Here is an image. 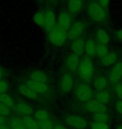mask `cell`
Wrapping results in <instances>:
<instances>
[{
	"mask_svg": "<svg viewBox=\"0 0 122 129\" xmlns=\"http://www.w3.org/2000/svg\"><path fill=\"white\" fill-rule=\"evenodd\" d=\"M95 71V66L91 58L86 55L80 60L79 68H78L76 72L81 81L85 82L93 81Z\"/></svg>",
	"mask_w": 122,
	"mask_h": 129,
	"instance_id": "obj_1",
	"label": "cell"
},
{
	"mask_svg": "<svg viewBox=\"0 0 122 129\" xmlns=\"http://www.w3.org/2000/svg\"><path fill=\"white\" fill-rule=\"evenodd\" d=\"M48 39L51 45L55 47H62L68 39V33L67 30L56 24V26L48 33Z\"/></svg>",
	"mask_w": 122,
	"mask_h": 129,
	"instance_id": "obj_2",
	"label": "cell"
},
{
	"mask_svg": "<svg viewBox=\"0 0 122 129\" xmlns=\"http://www.w3.org/2000/svg\"><path fill=\"white\" fill-rule=\"evenodd\" d=\"M87 14L93 22L102 23L106 19V11L98 2H91L88 5Z\"/></svg>",
	"mask_w": 122,
	"mask_h": 129,
	"instance_id": "obj_3",
	"label": "cell"
},
{
	"mask_svg": "<svg viewBox=\"0 0 122 129\" xmlns=\"http://www.w3.org/2000/svg\"><path fill=\"white\" fill-rule=\"evenodd\" d=\"M75 96L81 102H87L94 96L92 87L88 84H80L75 90Z\"/></svg>",
	"mask_w": 122,
	"mask_h": 129,
	"instance_id": "obj_4",
	"label": "cell"
},
{
	"mask_svg": "<svg viewBox=\"0 0 122 129\" xmlns=\"http://www.w3.org/2000/svg\"><path fill=\"white\" fill-rule=\"evenodd\" d=\"M65 122L74 129H86L88 127L87 120L77 114H69L66 116Z\"/></svg>",
	"mask_w": 122,
	"mask_h": 129,
	"instance_id": "obj_5",
	"label": "cell"
},
{
	"mask_svg": "<svg viewBox=\"0 0 122 129\" xmlns=\"http://www.w3.org/2000/svg\"><path fill=\"white\" fill-rule=\"evenodd\" d=\"M85 22L82 20H76L71 24L70 28L68 29V39L71 40H74L75 39L80 38L83 35V34L85 32Z\"/></svg>",
	"mask_w": 122,
	"mask_h": 129,
	"instance_id": "obj_6",
	"label": "cell"
},
{
	"mask_svg": "<svg viewBox=\"0 0 122 129\" xmlns=\"http://www.w3.org/2000/svg\"><path fill=\"white\" fill-rule=\"evenodd\" d=\"M59 89L64 93H69L74 87V80L69 73H65L59 80Z\"/></svg>",
	"mask_w": 122,
	"mask_h": 129,
	"instance_id": "obj_7",
	"label": "cell"
},
{
	"mask_svg": "<svg viewBox=\"0 0 122 129\" xmlns=\"http://www.w3.org/2000/svg\"><path fill=\"white\" fill-rule=\"evenodd\" d=\"M122 79V61H118L109 71L108 80L112 84L119 83Z\"/></svg>",
	"mask_w": 122,
	"mask_h": 129,
	"instance_id": "obj_8",
	"label": "cell"
},
{
	"mask_svg": "<svg viewBox=\"0 0 122 129\" xmlns=\"http://www.w3.org/2000/svg\"><path fill=\"white\" fill-rule=\"evenodd\" d=\"M25 84L32 90L33 91H34L36 94L39 95H46L49 92V86L47 83H41V82L33 81L31 80H28L25 82Z\"/></svg>",
	"mask_w": 122,
	"mask_h": 129,
	"instance_id": "obj_9",
	"label": "cell"
},
{
	"mask_svg": "<svg viewBox=\"0 0 122 129\" xmlns=\"http://www.w3.org/2000/svg\"><path fill=\"white\" fill-rule=\"evenodd\" d=\"M72 23V19L70 14L68 11H62L59 14L57 17V25L62 29L68 31V29L70 28Z\"/></svg>",
	"mask_w": 122,
	"mask_h": 129,
	"instance_id": "obj_10",
	"label": "cell"
},
{
	"mask_svg": "<svg viewBox=\"0 0 122 129\" xmlns=\"http://www.w3.org/2000/svg\"><path fill=\"white\" fill-rule=\"evenodd\" d=\"M80 63V59L79 55L76 54L71 53L67 56L64 61V64H65L66 69L70 72H76L78 68H79Z\"/></svg>",
	"mask_w": 122,
	"mask_h": 129,
	"instance_id": "obj_11",
	"label": "cell"
},
{
	"mask_svg": "<svg viewBox=\"0 0 122 129\" xmlns=\"http://www.w3.org/2000/svg\"><path fill=\"white\" fill-rule=\"evenodd\" d=\"M85 109L90 113H95L100 112H106L108 107L106 105H104L102 103L99 102L96 99H91L85 102Z\"/></svg>",
	"mask_w": 122,
	"mask_h": 129,
	"instance_id": "obj_12",
	"label": "cell"
},
{
	"mask_svg": "<svg viewBox=\"0 0 122 129\" xmlns=\"http://www.w3.org/2000/svg\"><path fill=\"white\" fill-rule=\"evenodd\" d=\"M57 24V17L53 10L49 9L45 12V26L43 29H45V31L48 33L51 31L54 27L56 26Z\"/></svg>",
	"mask_w": 122,
	"mask_h": 129,
	"instance_id": "obj_13",
	"label": "cell"
},
{
	"mask_svg": "<svg viewBox=\"0 0 122 129\" xmlns=\"http://www.w3.org/2000/svg\"><path fill=\"white\" fill-rule=\"evenodd\" d=\"M119 55L116 52H108L105 55L100 58V64L104 67H112L118 62Z\"/></svg>",
	"mask_w": 122,
	"mask_h": 129,
	"instance_id": "obj_14",
	"label": "cell"
},
{
	"mask_svg": "<svg viewBox=\"0 0 122 129\" xmlns=\"http://www.w3.org/2000/svg\"><path fill=\"white\" fill-rule=\"evenodd\" d=\"M109 87V80L105 76H99L93 80V88L95 91H106Z\"/></svg>",
	"mask_w": 122,
	"mask_h": 129,
	"instance_id": "obj_15",
	"label": "cell"
},
{
	"mask_svg": "<svg viewBox=\"0 0 122 129\" xmlns=\"http://www.w3.org/2000/svg\"><path fill=\"white\" fill-rule=\"evenodd\" d=\"M15 110L17 111L18 113L20 115H23L24 117L25 116H30L33 112V108L30 104L25 102H19L15 105Z\"/></svg>",
	"mask_w": 122,
	"mask_h": 129,
	"instance_id": "obj_16",
	"label": "cell"
},
{
	"mask_svg": "<svg viewBox=\"0 0 122 129\" xmlns=\"http://www.w3.org/2000/svg\"><path fill=\"white\" fill-rule=\"evenodd\" d=\"M85 40L81 37L72 40L70 45V50L72 53L76 54L78 55H82L85 52Z\"/></svg>",
	"mask_w": 122,
	"mask_h": 129,
	"instance_id": "obj_17",
	"label": "cell"
},
{
	"mask_svg": "<svg viewBox=\"0 0 122 129\" xmlns=\"http://www.w3.org/2000/svg\"><path fill=\"white\" fill-rule=\"evenodd\" d=\"M84 6V0H68L67 9L70 14H77L81 11Z\"/></svg>",
	"mask_w": 122,
	"mask_h": 129,
	"instance_id": "obj_18",
	"label": "cell"
},
{
	"mask_svg": "<svg viewBox=\"0 0 122 129\" xmlns=\"http://www.w3.org/2000/svg\"><path fill=\"white\" fill-rule=\"evenodd\" d=\"M18 91L19 94L25 98H28L29 100H36L38 97V95L36 94L34 91H33L26 84H21L18 86Z\"/></svg>",
	"mask_w": 122,
	"mask_h": 129,
	"instance_id": "obj_19",
	"label": "cell"
},
{
	"mask_svg": "<svg viewBox=\"0 0 122 129\" xmlns=\"http://www.w3.org/2000/svg\"><path fill=\"white\" fill-rule=\"evenodd\" d=\"M49 76L45 71L40 70H35L31 72L29 76V80L33 81L41 82V83H47L49 81Z\"/></svg>",
	"mask_w": 122,
	"mask_h": 129,
	"instance_id": "obj_20",
	"label": "cell"
},
{
	"mask_svg": "<svg viewBox=\"0 0 122 129\" xmlns=\"http://www.w3.org/2000/svg\"><path fill=\"white\" fill-rule=\"evenodd\" d=\"M95 39L99 44L108 45L110 41V36L105 29L100 28L95 32Z\"/></svg>",
	"mask_w": 122,
	"mask_h": 129,
	"instance_id": "obj_21",
	"label": "cell"
},
{
	"mask_svg": "<svg viewBox=\"0 0 122 129\" xmlns=\"http://www.w3.org/2000/svg\"><path fill=\"white\" fill-rule=\"evenodd\" d=\"M96 45L95 41L92 39H90L85 41V53L89 57H93L96 55Z\"/></svg>",
	"mask_w": 122,
	"mask_h": 129,
	"instance_id": "obj_22",
	"label": "cell"
},
{
	"mask_svg": "<svg viewBox=\"0 0 122 129\" xmlns=\"http://www.w3.org/2000/svg\"><path fill=\"white\" fill-rule=\"evenodd\" d=\"M33 20L34 24L41 28H44L45 22V12L44 10L37 11L33 15Z\"/></svg>",
	"mask_w": 122,
	"mask_h": 129,
	"instance_id": "obj_23",
	"label": "cell"
},
{
	"mask_svg": "<svg viewBox=\"0 0 122 129\" xmlns=\"http://www.w3.org/2000/svg\"><path fill=\"white\" fill-rule=\"evenodd\" d=\"M95 99H96L99 102L102 103L104 105H106L110 102L111 95L107 90H106V91H98L97 94L95 95Z\"/></svg>",
	"mask_w": 122,
	"mask_h": 129,
	"instance_id": "obj_24",
	"label": "cell"
},
{
	"mask_svg": "<svg viewBox=\"0 0 122 129\" xmlns=\"http://www.w3.org/2000/svg\"><path fill=\"white\" fill-rule=\"evenodd\" d=\"M23 121L24 122L26 129H39L38 122L34 117H32L30 116H25L23 117Z\"/></svg>",
	"mask_w": 122,
	"mask_h": 129,
	"instance_id": "obj_25",
	"label": "cell"
},
{
	"mask_svg": "<svg viewBox=\"0 0 122 129\" xmlns=\"http://www.w3.org/2000/svg\"><path fill=\"white\" fill-rule=\"evenodd\" d=\"M92 120H93V122L107 123L109 121H110V115L106 112H95V113H93Z\"/></svg>",
	"mask_w": 122,
	"mask_h": 129,
	"instance_id": "obj_26",
	"label": "cell"
},
{
	"mask_svg": "<svg viewBox=\"0 0 122 129\" xmlns=\"http://www.w3.org/2000/svg\"><path fill=\"white\" fill-rule=\"evenodd\" d=\"M10 128L11 129H26L23 118L19 117H14L10 120Z\"/></svg>",
	"mask_w": 122,
	"mask_h": 129,
	"instance_id": "obj_27",
	"label": "cell"
},
{
	"mask_svg": "<svg viewBox=\"0 0 122 129\" xmlns=\"http://www.w3.org/2000/svg\"><path fill=\"white\" fill-rule=\"evenodd\" d=\"M33 117L38 122H41V121L49 119L50 118V115H49L48 111L44 109H38L33 112Z\"/></svg>",
	"mask_w": 122,
	"mask_h": 129,
	"instance_id": "obj_28",
	"label": "cell"
},
{
	"mask_svg": "<svg viewBox=\"0 0 122 129\" xmlns=\"http://www.w3.org/2000/svg\"><path fill=\"white\" fill-rule=\"evenodd\" d=\"M0 102L4 103L10 108L14 105V101L13 97L8 93H0Z\"/></svg>",
	"mask_w": 122,
	"mask_h": 129,
	"instance_id": "obj_29",
	"label": "cell"
},
{
	"mask_svg": "<svg viewBox=\"0 0 122 129\" xmlns=\"http://www.w3.org/2000/svg\"><path fill=\"white\" fill-rule=\"evenodd\" d=\"M109 52V47L107 45H104V44H97L96 45V55L100 58L103 57L106 54Z\"/></svg>",
	"mask_w": 122,
	"mask_h": 129,
	"instance_id": "obj_30",
	"label": "cell"
},
{
	"mask_svg": "<svg viewBox=\"0 0 122 129\" xmlns=\"http://www.w3.org/2000/svg\"><path fill=\"white\" fill-rule=\"evenodd\" d=\"M38 126H39V129H54V125L50 119H47L38 122Z\"/></svg>",
	"mask_w": 122,
	"mask_h": 129,
	"instance_id": "obj_31",
	"label": "cell"
},
{
	"mask_svg": "<svg viewBox=\"0 0 122 129\" xmlns=\"http://www.w3.org/2000/svg\"><path fill=\"white\" fill-rule=\"evenodd\" d=\"M90 129H110V127L107 123L93 122L90 124Z\"/></svg>",
	"mask_w": 122,
	"mask_h": 129,
	"instance_id": "obj_32",
	"label": "cell"
},
{
	"mask_svg": "<svg viewBox=\"0 0 122 129\" xmlns=\"http://www.w3.org/2000/svg\"><path fill=\"white\" fill-rule=\"evenodd\" d=\"M10 113H11V112H10V107L4 104V103L0 102V114H1L3 117H9L10 115Z\"/></svg>",
	"mask_w": 122,
	"mask_h": 129,
	"instance_id": "obj_33",
	"label": "cell"
},
{
	"mask_svg": "<svg viewBox=\"0 0 122 129\" xmlns=\"http://www.w3.org/2000/svg\"><path fill=\"white\" fill-rule=\"evenodd\" d=\"M9 91V83L5 80L0 79V93H8Z\"/></svg>",
	"mask_w": 122,
	"mask_h": 129,
	"instance_id": "obj_34",
	"label": "cell"
},
{
	"mask_svg": "<svg viewBox=\"0 0 122 129\" xmlns=\"http://www.w3.org/2000/svg\"><path fill=\"white\" fill-rule=\"evenodd\" d=\"M115 93L119 100H122V85L120 82L115 84Z\"/></svg>",
	"mask_w": 122,
	"mask_h": 129,
	"instance_id": "obj_35",
	"label": "cell"
},
{
	"mask_svg": "<svg viewBox=\"0 0 122 129\" xmlns=\"http://www.w3.org/2000/svg\"><path fill=\"white\" fill-rule=\"evenodd\" d=\"M115 111L118 114H120L122 116V100H117L115 102Z\"/></svg>",
	"mask_w": 122,
	"mask_h": 129,
	"instance_id": "obj_36",
	"label": "cell"
},
{
	"mask_svg": "<svg viewBox=\"0 0 122 129\" xmlns=\"http://www.w3.org/2000/svg\"><path fill=\"white\" fill-rule=\"evenodd\" d=\"M110 2V0H98V4H100L101 6L104 7L105 9H106V8L109 6Z\"/></svg>",
	"mask_w": 122,
	"mask_h": 129,
	"instance_id": "obj_37",
	"label": "cell"
},
{
	"mask_svg": "<svg viewBox=\"0 0 122 129\" xmlns=\"http://www.w3.org/2000/svg\"><path fill=\"white\" fill-rule=\"evenodd\" d=\"M115 37H116V39H117L118 40L122 41V28H121V29H118L117 31H116Z\"/></svg>",
	"mask_w": 122,
	"mask_h": 129,
	"instance_id": "obj_38",
	"label": "cell"
},
{
	"mask_svg": "<svg viewBox=\"0 0 122 129\" xmlns=\"http://www.w3.org/2000/svg\"><path fill=\"white\" fill-rule=\"evenodd\" d=\"M54 129H69L66 126H64L61 123H56L54 126Z\"/></svg>",
	"mask_w": 122,
	"mask_h": 129,
	"instance_id": "obj_39",
	"label": "cell"
},
{
	"mask_svg": "<svg viewBox=\"0 0 122 129\" xmlns=\"http://www.w3.org/2000/svg\"><path fill=\"white\" fill-rule=\"evenodd\" d=\"M0 129H11L10 127H8L7 125H5L4 123H1L0 124Z\"/></svg>",
	"mask_w": 122,
	"mask_h": 129,
	"instance_id": "obj_40",
	"label": "cell"
},
{
	"mask_svg": "<svg viewBox=\"0 0 122 129\" xmlns=\"http://www.w3.org/2000/svg\"><path fill=\"white\" fill-rule=\"evenodd\" d=\"M5 122V117H3V116L0 114V124L1 123H4Z\"/></svg>",
	"mask_w": 122,
	"mask_h": 129,
	"instance_id": "obj_41",
	"label": "cell"
},
{
	"mask_svg": "<svg viewBox=\"0 0 122 129\" xmlns=\"http://www.w3.org/2000/svg\"><path fill=\"white\" fill-rule=\"evenodd\" d=\"M115 129H122V123H121V124H120V125H118Z\"/></svg>",
	"mask_w": 122,
	"mask_h": 129,
	"instance_id": "obj_42",
	"label": "cell"
},
{
	"mask_svg": "<svg viewBox=\"0 0 122 129\" xmlns=\"http://www.w3.org/2000/svg\"><path fill=\"white\" fill-rule=\"evenodd\" d=\"M2 77H3V71H2V69L0 68V79H2Z\"/></svg>",
	"mask_w": 122,
	"mask_h": 129,
	"instance_id": "obj_43",
	"label": "cell"
},
{
	"mask_svg": "<svg viewBox=\"0 0 122 129\" xmlns=\"http://www.w3.org/2000/svg\"><path fill=\"white\" fill-rule=\"evenodd\" d=\"M49 1H50L51 3H56L58 0H49Z\"/></svg>",
	"mask_w": 122,
	"mask_h": 129,
	"instance_id": "obj_44",
	"label": "cell"
},
{
	"mask_svg": "<svg viewBox=\"0 0 122 129\" xmlns=\"http://www.w3.org/2000/svg\"><path fill=\"white\" fill-rule=\"evenodd\" d=\"M120 83H121V85H122V79H121V81H120Z\"/></svg>",
	"mask_w": 122,
	"mask_h": 129,
	"instance_id": "obj_45",
	"label": "cell"
}]
</instances>
